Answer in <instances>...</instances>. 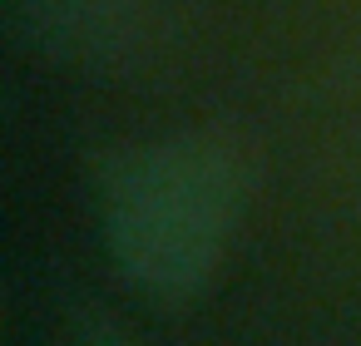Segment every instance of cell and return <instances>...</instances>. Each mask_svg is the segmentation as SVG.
I'll use <instances>...</instances> for the list:
<instances>
[{"label":"cell","instance_id":"3957f363","mask_svg":"<svg viewBox=\"0 0 361 346\" xmlns=\"http://www.w3.org/2000/svg\"><path fill=\"white\" fill-rule=\"evenodd\" d=\"M75 346H139V341H134L124 326H114L109 316L90 311V316L75 321Z\"/></svg>","mask_w":361,"mask_h":346},{"label":"cell","instance_id":"7a4b0ae2","mask_svg":"<svg viewBox=\"0 0 361 346\" xmlns=\"http://www.w3.org/2000/svg\"><path fill=\"white\" fill-rule=\"evenodd\" d=\"M11 16L75 70H134L159 35V0H11Z\"/></svg>","mask_w":361,"mask_h":346},{"label":"cell","instance_id":"6da1fadb","mask_svg":"<svg viewBox=\"0 0 361 346\" xmlns=\"http://www.w3.org/2000/svg\"><path fill=\"white\" fill-rule=\"evenodd\" d=\"M252 183L257 154L223 124L119 149L99 173L109 257L149 297L203 292L243 228Z\"/></svg>","mask_w":361,"mask_h":346}]
</instances>
